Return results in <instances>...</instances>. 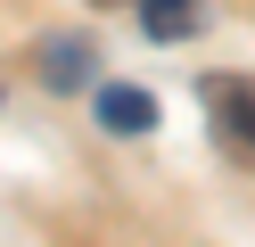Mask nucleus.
Instances as JSON below:
<instances>
[{
  "instance_id": "f257e3e1",
  "label": "nucleus",
  "mask_w": 255,
  "mask_h": 247,
  "mask_svg": "<svg viewBox=\"0 0 255 247\" xmlns=\"http://www.w3.org/2000/svg\"><path fill=\"white\" fill-rule=\"evenodd\" d=\"M206 99H214V132H222V148H231V157H255V82L214 74V82H206Z\"/></svg>"
},
{
  "instance_id": "f03ea898",
  "label": "nucleus",
  "mask_w": 255,
  "mask_h": 247,
  "mask_svg": "<svg viewBox=\"0 0 255 247\" xmlns=\"http://www.w3.org/2000/svg\"><path fill=\"white\" fill-rule=\"evenodd\" d=\"M91 99H99V107H91L99 132H156V99L140 91V82H99Z\"/></svg>"
},
{
  "instance_id": "20e7f679",
  "label": "nucleus",
  "mask_w": 255,
  "mask_h": 247,
  "mask_svg": "<svg viewBox=\"0 0 255 247\" xmlns=\"http://www.w3.org/2000/svg\"><path fill=\"white\" fill-rule=\"evenodd\" d=\"M140 25H148V41H181L189 25H198V0H132Z\"/></svg>"
},
{
  "instance_id": "7ed1b4c3",
  "label": "nucleus",
  "mask_w": 255,
  "mask_h": 247,
  "mask_svg": "<svg viewBox=\"0 0 255 247\" xmlns=\"http://www.w3.org/2000/svg\"><path fill=\"white\" fill-rule=\"evenodd\" d=\"M41 82L50 91H91V41H74V33H58V41H41Z\"/></svg>"
}]
</instances>
